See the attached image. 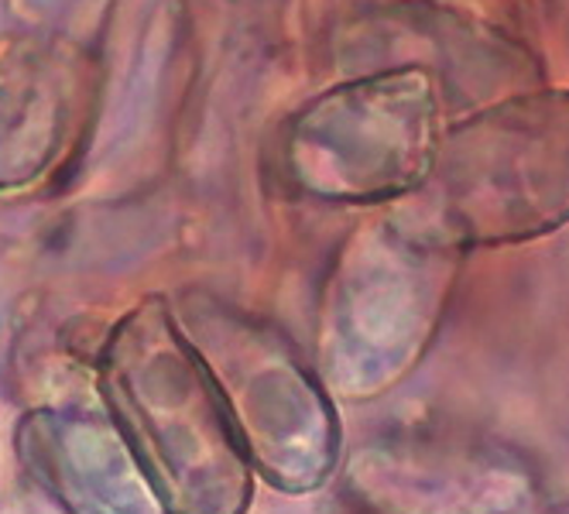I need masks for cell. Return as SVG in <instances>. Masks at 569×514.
Instances as JSON below:
<instances>
[{"label": "cell", "instance_id": "cell-1", "mask_svg": "<svg viewBox=\"0 0 569 514\" xmlns=\"http://www.w3.org/2000/svg\"><path fill=\"white\" fill-rule=\"evenodd\" d=\"M100 394L166 514H248L251 460L213 377L161 299L141 302L107 336Z\"/></svg>", "mask_w": 569, "mask_h": 514}, {"label": "cell", "instance_id": "cell-2", "mask_svg": "<svg viewBox=\"0 0 569 514\" xmlns=\"http://www.w3.org/2000/svg\"><path fill=\"white\" fill-rule=\"evenodd\" d=\"M453 279L457 244L439 226L381 220L360 230L322 309V387L350 402L391 391L432 343Z\"/></svg>", "mask_w": 569, "mask_h": 514}, {"label": "cell", "instance_id": "cell-3", "mask_svg": "<svg viewBox=\"0 0 569 514\" xmlns=\"http://www.w3.org/2000/svg\"><path fill=\"white\" fill-rule=\"evenodd\" d=\"M439 230L460 244L536 241L569 223V87L480 110L439 141Z\"/></svg>", "mask_w": 569, "mask_h": 514}, {"label": "cell", "instance_id": "cell-4", "mask_svg": "<svg viewBox=\"0 0 569 514\" xmlns=\"http://www.w3.org/2000/svg\"><path fill=\"white\" fill-rule=\"evenodd\" d=\"M176 323L213 377L254 477L312 494L340 463L333 394L274 330L220 302H189Z\"/></svg>", "mask_w": 569, "mask_h": 514}, {"label": "cell", "instance_id": "cell-5", "mask_svg": "<svg viewBox=\"0 0 569 514\" xmlns=\"http://www.w3.org/2000/svg\"><path fill=\"white\" fill-rule=\"evenodd\" d=\"M439 141L436 79L422 69L375 75L327 97L306 124L302 179L333 200H388L429 182Z\"/></svg>", "mask_w": 569, "mask_h": 514}, {"label": "cell", "instance_id": "cell-6", "mask_svg": "<svg viewBox=\"0 0 569 514\" xmlns=\"http://www.w3.org/2000/svg\"><path fill=\"white\" fill-rule=\"evenodd\" d=\"M14 450L28 477L66 514H166L107 412H24Z\"/></svg>", "mask_w": 569, "mask_h": 514}, {"label": "cell", "instance_id": "cell-7", "mask_svg": "<svg viewBox=\"0 0 569 514\" xmlns=\"http://www.w3.org/2000/svg\"><path fill=\"white\" fill-rule=\"evenodd\" d=\"M552 514H569V507H559V511H552Z\"/></svg>", "mask_w": 569, "mask_h": 514}]
</instances>
